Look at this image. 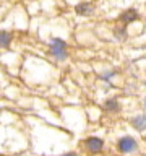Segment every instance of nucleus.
Instances as JSON below:
<instances>
[{
	"mask_svg": "<svg viewBox=\"0 0 146 156\" xmlns=\"http://www.w3.org/2000/svg\"><path fill=\"white\" fill-rule=\"evenodd\" d=\"M52 55L57 58V60H65L67 58V52H65V41L62 39H52Z\"/></svg>",
	"mask_w": 146,
	"mask_h": 156,
	"instance_id": "1",
	"label": "nucleus"
},
{
	"mask_svg": "<svg viewBox=\"0 0 146 156\" xmlns=\"http://www.w3.org/2000/svg\"><path fill=\"white\" fill-rule=\"evenodd\" d=\"M119 150L122 153H133L136 150V141L131 136H122L119 140Z\"/></svg>",
	"mask_w": 146,
	"mask_h": 156,
	"instance_id": "2",
	"label": "nucleus"
},
{
	"mask_svg": "<svg viewBox=\"0 0 146 156\" xmlns=\"http://www.w3.org/2000/svg\"><path fill=\"white\" fill-rule=\"evenodd\" d=\"M85 148L89 151V153H97V151H101V148H102V140L96 138V136H91V138H88L85 141Z\"/></svg>",
	"mask_w": 146,
	"mask_h": 156,
	"instance_id": "3",
	"label": "nucleus"
},
{
	"mask_svg": "<svg viewBox=\"0 0 146 156\" xmlns=\"http://www.w3.org/2000/svg\"><path fill=\"white\" fill-rule=\"evenodd\" d=\"M130 122H131V125H133L136 130H140V132L146 130V117L144 115H136Z\"/></svg>",
	"mask_w": 146,
	"mask_h": 156,
	"instance_id": "4",
	"label": "nucleus"
},
{
	"mask_svg": "<svg viewBox=\"0 0 146 156\" xmlns=\"http://www.w3.org/2000/svg\"><path fill=\"white\" fill-rule=\"evenodd\" d=\"M120 20H122V21H125V23L136 21V20H138V13H136L135 10H127V12H123V13H122Z\"/></svg>",
	"mask_w": 146,
	"mask_h": 156,
	"instance_id": "5",
	"label": "nucleus"
},
{
	"mask_svg": "<svg viewBox=\"0 0 146 156\" xmlns=\"http://www.w3.org/2000/svg\"><path fill=\"white\" fill-rule=\"evenodd\" d=\"M92 5L91 3H88V2H85V3H80L76 7V13L78 15H83V16H86V15H89L91 12H92Z\"/></svg>",
	"mask_w": 146,
	"mask_h": 156,
	"instance_id": "6",
	"label": "nucleus"
},
{
	"mask_svg": "<svg viewBox=\"0 0 146 156\" xmlns=\"http://www.w3.org/2000/svg\"><path fill=\"white\" fill-rule=\"evenodd\" d=\"M12 42V34L7 31H0V47H8Z\"/></svg>",
	"mask_w": 146,
	"mask_h": 156,
	"instance_id": "7",
	"label": "nucleus"
},
{
	"mask_svg": "<svg viewBox=\"0 0 146 156\" xmlns=\"http://www.w3.org/2000/svg\"><path fill=\"white\" fill-rule=\"evenodd\" d=\"M104 107L107 111H120V106H119V102H117V99H107Z\"/></svg>",
	"mask_w": 146,
	"mask_h": 156,
	"instance_id": "8",
	"label": "nucleus"
},
{
	"mask_svg": "<svg viewBox=\"0 0 146 156\" xmlns=\"http://www.w3.org/2000/svg\"><path fill=\"white\" fill-rule=\"evenodd\" d=\"M63 156H78V154H76V153H65Z\"/></svg>",
	"mask_w": 146,
	"mask_h": 156,
	"instance_id": "9",
	"label": "nucleus"
},
{
	"mask_svg": "<svg viewBox=\"0 0 146 156\" xmlns=\"http://www.w3.org/2000/svg\"><path fill=\"white\" fill-rule=\"evenodd\" d=\"M144 107H146V99H144Z\"/></svg>",
	"mask_w": 146,
	"mask_h": 156,
	"instance_id": "10",
	"label": "nucleus"
}]
</instances>
